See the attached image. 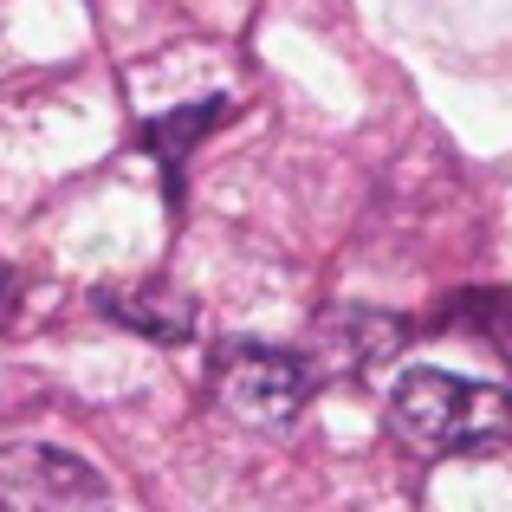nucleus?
<instances>
[{
	"instance_id": "4",
	"label": "nucleus",
	"mask_w": 512,
	"mask_h": 512,
	"mask_svg": "<svg viewBox=\"0 0 512 512\" xmlns=\"http://www.w3.org/2000/svg\"><path fill=\"white\" fill-rule=\"evenodd\" d=\"M402 344H409V325H402V318L370 312V305H344V312L325 318L318 350L305 363H312V376H370V370H383Z\"/></svg>"
},
{
	"instance_id": "1",
	"label": "nucleus",
	"mask_w": 512,
	"mask_h": 512,
	"mask_svg": "<svg viewBox=\"0 0 512 512\" xmlns=\"http://www.w3.org/2000/svg\"><path fill=\"white\" fill-rule=\"evenodd\" d=\"M389 428L422 461L441 454H493L506 448V396L493 383L454 370H409L389 389Z\"/></svg>"
},
{
	"instance_id": "6",
	"label": "nucleus",
	"mask_w": 512,
	"mask_h": 512,
	"mask_svg": "<svg viewBox=\"0 0 512 512\" xmlns=\"http://www.w3.org/2000/svg\"><path fill=\"white\" fill-rule=\"evenodd\" d=\"M214 117H221V104H208V111H201V104H188V111H175V117H163V124H150V130H143V150L169 156V169H175V156H182L188 143H195L201 130L214 124Z\"/></svg>"
},
{
	"instance_id": "5",
	"label": "nucleus",
	"mask_w": 512,
	"mask_h": 512,
	"mask_svg": "<svg viewBox=\"0 0 512 512\" xmlns=\"http://www.w3.org/2000/svg\"><path fill=\"white\" fill-rule=\"evenodd\" d=\"M98 312L117 318L124 331L150 344H188L195 338V299H182L163 279H143V286H104L98 292Z\"/></svg>"
},
{
	"instance_id": "2",
	"label": "nucleus",
	"mask_w": 512,
	"mask_h": 512,
	"mask_svg": "<svg viewBox=\"0 0 512 512\" xmlns=\"http://www.w3.org/2000/svg\"><path fill=\"white\" fill-rule=\"evenodd\" d=\"M208 389L221 402V415H234L240 428H292L299 409L312 402L318 376L299 350H279V344H221L208 357Z\"/></svg>"
},
{
	"instance_id": "7",
	"label": "nucleus",
	"mask_w": 512,
	"mask_h": 512,
	"mask_svg": "<svg viewBox=\"0 0 512 512\" xmlns=\"http://www.w3.org/2000/svg\"><path fill=\"white\" fill-rule=\"evenodd\" d=\"M493 318H500V292H467V299L448 312V325H480L487 338H500V331H493Z\"/></svg>"
},
{
	"instance_id": "3",
	"label": "nucleus",
	"mask_w": 512,
	"mask_h": 512,
	"mask_svg": "<svg viewBox=\"0 0 512 512\" xmlns=\"http://www.w3.org/2000/svg\"><path fill=\"white\" fill-rule=\"evenodd\" d=\"M0 512H111V487L52 441H13L0 448Z\"/></svg>"
}]
</instances>
